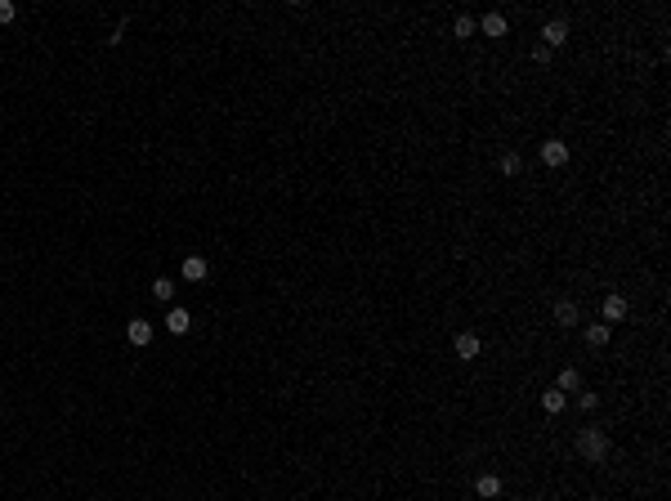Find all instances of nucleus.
<instances>
[{
    "instance_id": "1",
    "label": "nucleus",
    "mask_w": 671,
    "mask_h": 501,
    "mask_svg": "<svg viewBox=\"0 0 671 501\" xmlns=\"http://www.w3.org/2000/svg\"><path fill=\"white\" fill-rule=\"evenodd\" d=\"M577 456L582 461H605L609 456V430H582L577 435Z\"/></svg>"
},
{
    "instance_id": "5",
    "label": "nucleus",
    "mask_w": 671,
    "mask_h": 501,
    "mask_svg": "<svg viewBox=\"0 0 671 501\" xmlns=\"http://www.w3.org/2000/svg\"><path fill=\"white\" fill-rule=\"evenodd\" d=\"M452 350H456V358H465V363H470V358H479V350H483V345H479V336H474V331H461V336L452 341Z\"/></svg>"
},
{
    "instance_id": "12",
    "label": "nucleus",
    "mask_w": 671,
    "mask_h": 501,
    "mask_svg": "<svg viewBox=\"0 0 671 501\" xmlns=\"http://www.w3.org/2000/svg\"><path fill=\"white\" fill-rule=\"evenodd\" d=\"M586 345H591V350H605L609 345V322H591V327H586Z\"/></svg>"
},
{
    "instance_id": "4",
    "label": "nucleus",
    "mask_w": 671,
    "mask_h": 501,
    "mask_svg": "<svg viewBox=\"0 0 671 501\" xmlns=\"http://www.w3.org/2000/svg\"><path fill=\"white\" fill-rule=\"evenodd\" d=\"M564 40H568V23H564V19H550L546 27H541V45H546V49L564 45Z\"/></svg>"
},
{
    "instance_id": "13",
    "label": "nucleus",
    "mask_w": 671,
    "mask_h": 501,
    "mask_svg": "<svg viewBox=\"0 0 671 501\" xmlns=\"http://www.w3.org/2000/svg\"><path fill=\"white\" fill-rule=\"evenodd\" d=\"M479 27H483V36H506V19H501L497 10H492V14H483V19H479Z\"/></svg>"
},
{
    "instance_id": "2",
    "label": "nucleus",
    "mask_w": 671,
    "mask_h": 501,
    "mask_svg": "<svg viewBox=\"0 0 671 501\" xmlns=\"http://www.w3.org/2000/svg\"><path fill=\"white\" fill-rule=\"evenodd\" d=\"M125 341H130L134 350H148V345H152V322L130 318V322H125Z\"/></svg>"
},
{
    "instance_id": "7",
    "label": "nucleus",
    "mask_w": 671,
    "mask_h": 501,
    "mask_svg": "<svg viewBox=\"0 0 671 501\" xmlns=\"http://www.w3.org/2000/svg\"><path fill=\"white\" fill-rule=\"evenodd\" d=\"M600 313H605V322H609V327H613V322H622V318H626V295H605Z\"/></svg>"
},
{
    "instance_id": "18",
    "label": "nucleus",
    "mask_w": 671,
    "mask_h": 501,
    "mask_svg": "<svg viewBox=\"0 0 671 501\" xmlns=\"http://www.w3.org/2000/svg\"><path fill=\"white\" fill-rule=\"evenodd\" d=\"M14 14H19V10H14V0H0V23H14Z\"/></svg>"
},
{
    "instance_id": "17",
    "label": "nucleus",
    "mask_w": 671,
    "mask_h": 501,
    "mask_svg": "<svg viewBox=\"0 0 671 501\" xmlns=\"http://www.w3.org/2000/svg\"><path fill=\"white\" fill-rule=\"evenodd\" d=\"M452 32H456V36H474V19H465V14H461V19L452 23Z\"/></svg>"
},
{
    "instance_id": "6",
    "label": "nucleus",
    "mask_w": 671,
    "mask_h": 501,
    "mask_svg": "<svg viewBox=\"0 0 671 501\" xmlns=\"http://www.w3.org/2000/svg\"><path fill=\"white\" fill-rule=\"evenodd\" d=\"M541 161H546V166H564V161H568V143L564 139H546V143H541Z\"/></svg>"
},
{
    "instance_id": "11",
    "label": "nucleus",
    "mask_w": 671,
    "mask_h": 501,
    "mask_svg": "<svg viewBox=\"0 0 671 501\" xmlns=\"http://www.w3.org/2000/svg\"><path fill=\"white\" fill-rule=\"evenodd\" d=\"M568 407V398H564V389H546L541 394V412H550V416H559Z\"/></svg>"
},
{
    "instance_id": "3",
    "label": "nucleus",
    "mask_w": 671,
    "mask_h": 501,
    "mask_svg": "<svg viewBox=\"0 0 671 501\" xmlns=\"http://www.w3.org/2000/svg\"><path fill=\"white\" fill-rule=\"evenodd\" d=\"M188 327H193L188 309H184V304H171V309H166V331H171V336H184Z\"/></svg>"
},
{
    "instance_id": "14",
    "label": "nucleus",
    "mask_w": 671,
    "mask_h": 501,
    "mask_svg": "<svg viewBox=\"0 0 671 501\" xmlns=\"http://www.w3.org/2000/svg\"><path fill=\"white\" fill-rule=\"evenodd\" d=\"M152 295L171 304V300H175V278H157V282H152Z\"/></svg>"
},
{
    "instance_id": "16",
    "label": "nucleus",
    "mask_w": 671,
    "mask_h": 501,
    "mask_svg": "<svg viewBox=\"0 0 671 501\" xmlns=\"http://www.w3.org/2000/svg\"><path fill=\"white\" fill-rule=\"evenodd\" d=\"M577 385H582L577 367H564V371H559V385H555V389H564V394H568V389H577Z\"/></svg>"
},
{
    "instance_id": "10",
    "label": "nucleus",
    "mask_w": 671,
    "mask_h": 501,
    "mask_svg": "<svg viewBox=\"0 0 671 501\" xmlns=\"http://www.w3.org/2000/svg\"><path fill=\"white\" fill-rule=\"evenodd\" d=\"M474 492L488 497V501H497L501 497V479H497V474H479V479H474Z\"/></svg>"
},
{
    "instance_id": "15",
    "label": "nucleus",
    "mask_w": 671,
    "mask_h": 501,
    "mask_svg": "<svg viewBox=\"0 0 671 501\" xmlns=\"http://www.w3.org/2000/svg\"><path fill=\"white\" fill-rule=\"evenodd\" d=\"M497 166H501V175H520V166H524V161H520V152H501V161H497Z\"/></svg>"
},
{
    "instance_id": "8",
    "label": "nucleus",
    "mask_w": 671,
    "mask_h": 501,
    "mask_svg": "<svg viewBox=\"0 0 671 501\" xmlns=\"http://www.w3.org/2000/svg\"><path fill=\"white\" fill-rule=\"evenodd\" d=\"M550 313H555V327H573V322L582 318V309H577L573 300H555V309H550Z\"/></svg>"
},
{
    "instance_id": "9",
    "label": "nucleus",
    "mask_w": 671,
    "mask_h": 501,
    "mask_svg": "<svg viewBox=\"0 0 671 501\" xmlns=\"http://www.w3.org/2000/svg\"><path fill=\"white\" fill-rule=\"evenodd\" d=\"M180 273L188 278V282H202V278L210 273V265H206V260H202V256H188V260H184V265H180Z\"/></svg>"
}]
</instances>
